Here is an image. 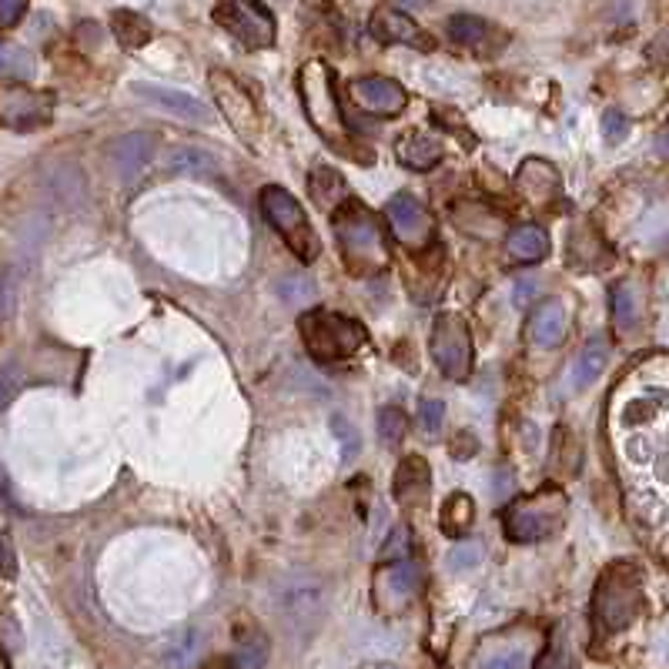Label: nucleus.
Listing matches in <instances>:
<instances>
[{
	"instance_id": "nucleus-1",
	"label": "nucleus",
	"mask_w": 669,
	"mask_h": 669,
	"mask_svg": "<svg viewBox=\"0 0 669 669\" xmlns=\"http://www.w3.org/2000/svg\"><path fill=\"white\" fill-rule=\"evenodd\" d=\"M298 98H301L308 125L325 138V144H332L345 157H356V162H362V165H372V154L359 151V144H351L348 121L342 117V107L335 98V77H332V67L325 61H308L298 70Z\"/></svg>"
},
{
	"instance_id": "nucleus-2",
	"label": "nucleus",
	"mask_w": 669,
	"mask_h": 669,
	"mask_svg": "<svg viewBox=\"0 0 669 669\" xmlns=\"http://www.w3.org/2000/svg\"><path fill=\"white\" fill-rule=\"evenodd\" d=\"M335 239L342 245L348 271L359 279H372V274L388 268V245L382 239L378 218L365 205L348 198L335 211Z\"/></svg>"
},
{
	"instance_id": "nucleus-3",
	"label": "nucleus",
	"mask_w": 669,
	"mask_h": 669,
	"mask_svg": "<svg viewBox=\"0 0 669 669\" xmlns=\"http://www.w3.org/2000/svg\"><path fill=\"white\" fill-rule=\"evenodd\" d=\"M643 609V579L640 569L629 563L609 566L593 593V626L600 629V636L622 633Z\"/></svg>"
},
{
	"instance_id": "nucleus-4",
	"label": "nucleus",
	"mask_w": 669,
	"mask_h": 669,
	"mask_svg": "<svg viewBox=\"0 0 669 669\" xmlns=\"http://www.w3.org/2000/svg\"><path fill=\"white\" fill-rule=\"evenodd\" d=\"M301 338H305V348L319 362H342V359L356 356L369 335L362 322L345 319L338 311L314 308L301 314Z\"/></svg>"
},
{
	"instance_id": "nucleus-5",
	"label": "nucleus",
	"mask_w": 669,
	"mask_h": 669,
	"mask_svg": "<svg viewBox=\"0 0 669 669\" xmlns=\"http://www.w3.org/2000/svg\"><path fill=\"white\" fill-rule=\"evenodd\" d=\"M566 513H569L566 492L556 489V486H545V489H539V492L509 505L505 532H509V539H516V542H542V539L556 536L563 529Z\"/></svg>"
},
{
	"instance_id": "nucleus-6",
	"label": "nucleus",
	"mask_w": 669,
	"mask_h": 669,
	"mask_svg": "<svg viewBox=\"0 0 669 669\" xmlns=\"http://www.w3.org/2000/svg\"><path fill=\"white\" fill-rule=\"evenodd\" d=\"M261 215L268 218V224L285 239V245L301 258V261H314L319 258V234L311 231L301 205L292 198L285 188H265L261 191Z\"/></svg>"
},
{
	"instance_id": "nucleus-7",
	"label": "nucleus",
	"mask_w": 669,
	"mask_h": 669,
	"mask_svg": "<svg viewBox=\"0 0 669 669\" xmlns=\"http://www.w3.org/2000/svg\"><path fill=\"white\" fill-rule=\"evenodd\" d=\"M432 359L442 369L446 378L452 382H462L468 378L472 372V338H468V325L462 314L455 311H442L436 314V322H432Z\"/></svg>"
},
{
	"instance_id": "nucleus-8",
	"label": "nucleus",
	"mask_w": 669,
	"mask_h": 669,
	"mask_svg": "<svg viewBox=\"0 0 669 669\" xmlns=\"http://www.w3.org/2000/svg\"><path fill=\"white\" fill-rule=\"evenodd\" d=\"M215 21L248 51H265L274 44V17L261 0H221Z\"/></svg>"
},
{
	"instance_id": "nucleus-9",
	"label": "nucleus",
	"mask_w": 669,
	"mask_h": 669,
	"mask_svg": "<svg viewBox=\"0 0 669 669\" xmlns=\"http://www.w3.org/2000/svg\"><path fill=\"white\" fill-rule=\"evenodd\" d=\"M54 117V94L0 81V128L37 131Z\"/></svg>"
},
{
	"instance_id": "nucleus-10",
	"label": "nucleus",
	"mask_w": 669,
	"mask_h": 669,
	"mask_svg": "<svg viewBox=\"0 0 669 669\" xmlns=\"http://www.w3.org/2000/svg\"><path fill=\"white\" fill-rule=\"evenodd\" d=\"M211 91L218 98V107L224 114V121L234 128V134L245 138L248 144H255L258 134H261V121H258V107L248 98V91L239 81H234L231 74H224V70H211Z\"/></svg>"
},
{
	"instance_id": "nucleus-11",
	"label": "nucleus",
	"mask_w": 669,
	"mask_h": 669,
	"mask_svg": "<svg viewBox=\"0 0 669 669\" xmlns=\"http://www.w3.org/2000/svg\"><path fill=\"white\" fill-rule=\"evenodd\" d=\"M385 218H388L391 231H396V239L409 252L432 248V239H436V218H432L412 194H396V198L385 205Z\"/></svg>"
},
{
	"instance_id": "nucleus-12",
	"label": "nucleus",
	"mask_w": 669,
	"mask_h": 669,
	"mask_svg": "<svg viewBox=\"0 0 669 669\" xmlns=\"http://www.w3.org/2000/svg\"><path fill=\"white\" fill-rule=\"evenodd\" d=\"M422 593V569L409 559H399L385 569H378L375 576V603L382 613L399 616L402 609H409V603Z\"/></svg>"
},
{
	"instance_id": "nucleus-13",
	"label": "nucleus",
	"mask_w": 669,
	"mask_h": 669,
	"mask_svg": "<svg viewBox=\"0 0 669 669\" xmlns=\"http://www.w3.org/2000/svg\"><path fill=\"white\" fill-rule=\"evenodd\" d=\"M369 30L382 44H406V48H415V51H432V37L402 11L378 8L369 21Z\"/></svg>"
},
{
	"instance_id": "nucleus-14",
	"label": "nucleus",
	"mask_w": 669,
	"mask_h": 669,
	"mask_svg": "<svg viewBox=\"0 0 669 669\" xmlns=\"http://www.w3.org/2000/svg\"><path fill=\"white\" fill-rule=\"evenodd\" d=\"M449 37L455 44L468 48V51H476L483 57L489 54H499L509 41V34L499 30L496 24L483 21V17H472V14H455L449 17Z\"/></svg>"
},
{
	"instance_id": "nucleus-15",
	"label": "nucleus",
	"mask_w": 669,
	"mask_h": 669,
	"mask_svg": "<svg viewBox=\"0 0 669 669\" xmlns=\"http://www.w3.org/2000/svg\"><path fill=\"white\" fill-rule=\"evenodd\" d=\"M351 98H356L365 111L382 114V117H396L409 104L406 88L399 81H391V77H362V81L351 85Z\"/></svg>"
},
{
	"instance_id": "nucleus-16",
	"label": "nucleus",
	"mask_w": 669,
	"mask_h": 669,
	"mask_svg": "<svg viewBox=\"0 0 669 669\" xmlns=\"http://www.w3.org/2000/svg\"><path fill=\"white\" fill-rule=\"evenodd\" d=\"M516 188L519 194L536 205V208H545V205H553L559 198V171L549 165V162H539V157H529V162H523L519 175H516Z\"/></svg>"
},
{
	"instance_id": "nucleus-17",
	"label": "nucleus",
	"mask_w": 669,
	"mask_h": 669,
	"mask_svg": "<svg viewBox=\"0 0 669 669\" xmlns=\"http://www.w3.org/2000/svg\"><path fill=\"white\" fill-rule=\"evenodd\" d=\"M432 496V468L422 455H409L402 459L399 472H396V499L402 509H422L428 505Z\"/></svg>"
},
{
	"instance_id": "nucleus-18",
	"label": "nucleus",
	"mask_w": 669,
	"mask_h": 669,
	"mask_svg": "<svg viewBox=\"0 0 669 669\" xmlns=\"http://www.w3.org/2000/svg\"><path fill=\"white\" fill-rule=\"evenodd\" d=\"M134 94L154 101L157 107H165L178 117H184V121H198V125H208L211 121V107L198 98H191L184 91H175V88H162V85H134Z\"/></svg>"
},
{
	"instance_id": "nucleus-19",
	"label": "nucleus",
	"mask_w": 669,
	"mask_h": 669,
	"mask_svg": "<svg viewBox=\"0 0 669 669\" xmlns=\"http://www.w3.org/2000/svg\"><path fill=\"white\" fill-rule=\"evenodd\" d=\"M566 329H569V319H566V305L559 298H549V301H539L532 319H529V338L539 345V348H556L563 345L566 338Z\"/></svg>"
},
{
	"instance_id": "nucleus-20",
	"label": "nucleus",
	"mask_w": 669,
	"mask_h": 669,
	"mask_svg": "<svg viewBox=\"0 0 669 669\" xmlns=\"http://www.w3.org/2000/svg\"><path fill=\"white\" fill-rule=\"evenodd\" d=\"M566 261L572 265V268H603V265H609L613 261V255H609V248L603 245V239L600 234L589 228V224H576L572 231H569V239H566Z\"/></svg>"
},
{
	"instance_id": "nucleus-21",
	"label": "nucleus",
	"mask_w": 669,
	"mask_h": 669,
	"mask_svg": "<svg viewBox=\"0 0 669 669\" xmlns=\"http://www.w3.org/2000/svg\"><path fill=\"white\" fill-rule=\"evenodd\" d=\"M151 154H154V134H147V131L125 134L121 141L111 147V157H114L117 175H121V178L138 175L151 162Z\"/></svg>"
},
{
	"instance_id": "nucleus-22",
	"label": "nucleus",
	"mask_w": 669,
	"mask_h": 669,
	"mask_svg": "<svg viewBox=\"0 0 669 669\" xmlns=\"http://www.w3.org/2000/svg\"><path fill=\"white\" fill-rule=\"evenodd\" d=\"M609 362V338L606 335H593L582 351L576 356V365H572V388H589L606 369Z\"/></svg>"
},
{
	"instance_id": "nucleus-23",
	"label": "nucleus",
	"mask_w": 669,
	"mask_h": 669,
	"mask_svg": "<svg viewBox=\"0 0 669 669\" xmlns=\"http://www.w3.org/2000/svg\"><path fill=\"white\" fill-rule=\"evenodd\" d=\"M399 154V162L412 171H428V168H436L442 162V141L439 138H428V134H406L396 147Z\"/></svg>"
},
{
	"instance_id": "nucleus-24",
	"label": "nucleus",
	"mask_w": 669,
	"mask_h": 669,
	"mask_svg": "<svg viewBox=\"0 0 669 669\" xmlns=\"http://www.w3.org/2000/svg\"><path fill=\"white\" fill-rule=\"evenodd\" d=\"M509 258L519 261V265H536L549 255V234L536 224H519L516 231H509L505 239Z\"/></svg>"
},
{
	"instance_id": "nucleus-25",
	"label": "nucleus",
	"mask_w": 669,
	"mask_h": 669,
	"mask_svg": "<svg viewBox=\"0 0 669 669\" xmlns=\"http://www.w3.org/2000/svg\"><path fill=\"white\" fill-rule=\"evenodd\" d=\"M308 194H311L314 205H319L322 211H332V215L348 202V188H345L342 175L332 168H314L308 175Z\"/></svg>"
},
{
	"instance_id": "nucleus-26",
	"label": "nucleus",
	"mask_w": 669,
	"mask_h": 669,
	"mask_svg": "<svg viewBox=\"0 0 669 669\" xmlns=\"http://www.w3.org/2000/svg\"><path fill=\"white\" fill-rule=\"evenodd\" d=\"M640 288L633 282H616L613 285V319L619 332H633L640 325Z\"/></svg>"
},
{
	"instance_id": "nucleus-27",
	"label": "nucleus",
	"mask_w": 669,
	"mask_h": 669,
	"mask_svg": "<svg viewBox=\"0 0 669 669\" xmlns=\"http://www.w3.org/2000/svg\"><path fill=\"white\" fill-rule=\"evenodd\" d=\"M111 24H114V37L117 41H121L128 51H134V48H144L147 41H151V24L141 17V14H134V11H117L114 17H111Z\"/></svg>"
},
{
	"instance_id": "nucleus-28",
	"label": "nucleus",
	"mask_w": 669,
	"mask_h": 669,
	"mask_svg": "<svg viewBox=\"0 0 669 669\" xmlns=\"http://www.w3.org/2000/svg\"><path fill=\"white\" fill-rule=\"evenodd\" d=\"M215 168H218L215 157L198 151V147H178L168 157V171L171 175H211Z\"/></svg>"
},
{
	"instance_id": "nucleus-29",
	"label": "nucleus",
	"mask_w": 669,
	"mask_h": 669,
	"mask_svg": "<svg viewBox=\"0 0 669 669\" xmlns=\"http://www.w3.org/2000/svg\"><path fill=\"white\" fill-rule=\"evenodd\" d=\"M472 513H476V505H472V496H465V492L449 496L446 505H442V529H446L449 536H462V532L468 529V523H472Z\"/></svg>"
},
{
	"instance_id": "nucleus-30",
	"label": "nucleus",
	"mask_w": 669,
	"mask_h": 669,
	"mask_svg": "<svg viewBox=\"0 0 669 669\" xmlns=\"http://www.w3.org/2000/svg\"><path fill=\"white\" fill-rule=\"evenodd\" d=\"M476 669H529V649L526 646H502L486 653Z\"/></svg>"
},
{
	"instance_id": "nucleus-31",
	"label": "nucleus",
	"mask_w": 669,
	"mask_h": 669,
	"mask_svg": "<svg viewBox=\"0 0 669 669\" xmlns=\"http://www.w3.org/2000/svg\"><path fill=\"white\" fill-rule=\"evenodd\" d=\"M30 74H34V57L17 44L0 41V77H30Z\"/></svg>"
},
{
	"instance_id": "nucleus-32",
	"label": "nucleus",
	"mask_w": 669,
	"mask_h": 669,
	"mask_svg": "<svg viewBox=\"0 0 669 669\" xmlns=\"http://www.w3.org/2000/svg\"><path fill=\"white\" fill-rule=\"evenodd\" d=\"M406 432H409V419H406L402 409L385 406V409L378 412V436H382L385 446H399V442L406 439Z\"/></svg>"
},
{
	"instance_id": "nucleus-33",
	"label": "nucleus",
	"mask_w": 669,
	"mask_h": 669,
	"mask_svg": "<svg viewBox=\"0 0 669 669\" xmlns=\"http://www.w3.org/2000/svg\"><path fill=\"white\" fill-rule=\"evenodd\" d=\"M265 659H268V640L252 636L231 662H234V669H265Z\"/></svg>"
},
{
	"instance_id": "nucleus-34",
	"label": "nucleus",
	"mask_w": 669,
	"mask_h": 669,
	"mask_svg": "<svg viewBox=\"0 0 669 669\" xmlns=\"http://www.w3.org/2000/svg\"><path fill=\"white\" fill-rule=\"evenodd\" d=\"M332 432H335L338 442H342V459H356L359 449H362V442H359V428L351 425V422H345L342 415H335V419H332Z\"/></svg>"
},
{
	"instance_id": "nucleus-35",
	"label": "nucleus",
	"mask_w": 669,
	"mask_h": 669,
	"mask_svg": "<svg viewBox=\"0 0 669 669\" xmlns=\"http://www.w3.org/2000/svg\"><path fill=\"white\" fill-rule=\"evenodd\" d=\"M626 134H629V117L622 111H616V107L606 111L603 114V138H606V144H622Z\"/></svg>"
},
{
	"instance_id": "nucleus-36",
	"label": "nucleus",
	"mask_w": 669,
	"mask_h": 669,
	"mask_svg": "<svg viewBox=\"0 0 669 669\" xmlns=\"http://www.w3.org/2000/svg\"><path fill=\"white\" fill-rule=\"evenodd\" d=\"M479 559H483V545L479 542H459L449 553V566L452 569H472V566H479Z\"/></svg>"
},
{
	"instance_id": "nucleus-37",
	"label": "nucleus",
	"mask_w": 669,
	"mask_h": 669,
	"mask_svg": "<svg viewBox=\"0 0 669 669\" xmlns=\"http://www.w3.org/2000/svg\"><path fill=\"white\" fill-rule=\"evenodd\" d=\"M17 388H21V365L17 362L0 365V409L17 396Z\"/></svg>"
},
{
	"instance_id": "nucleus-38",
	"label": "nucleus",
	"mask_w": 669,
	"mask_h": 669,
	"mask_svg": "<svg viewBox=\"0 0 669 669\" xmlns=\"http://www.w3.org/2000/svg\"><path fill=\"white\" fill-rule=\"evenodd\" d=\"M536 669H579V666H576L572 653L563 643H553V649H545V656L539 659Z\"/></svg>"
},
{
	"instance_id": "nucleus-39",
	"label": "nucleus",
	"mask_w": 669,
	"mask_h": 669,
	"mask_svg": "<svg viewBox=\"0 0 669 669\" xmlns=\"http://www.w3.org/2000/svg\"><path fill=\"white\" fill-rule=\"evenodd\" d=\"M446 419V406L439 399H422V428L425 432H436Z\"/></svg>"
},
{
	"instance_id": "nucleus-40",
	"label": "nucleus",
	"mask_w": 669,
	"mask_h": 669,
	"mask_svg": "<svg viewBox=\"0 0 669 669\" xmlns=\"http://www.w3.org/2000/svg\"><path fill=\"white\" fill-rule=\"evenodd\" d=\"M27 11V0H0V30L14 27Z\"/></svg>"
},
{
	"instance_id": "nucleus-41",
	"label": "nucleus",
	"mask_w": 669,
	"mask_h": 669,
	"mask_svg": "<svg viewBox=\"0 0 669 669\" xmlns=\"http://www.w3.org/2000/svg\"><path fill=\"white\" fill-rule=\"evenodd\" d=\"M0 576H4V579L17 576V556H14V549H11L4 532H0Z\"/></svg>"
},
{
	"instance_id": "nucleus-42",
	"label": "nucleus",
	"mask_w": 669,
	"mask_h": 669,
	"mask_svg": "<svg viewBox=\"0 0 669 669\" xmlns=\"http://www.w3.org/2000/svg\"><path fill=\"white\" fill-rule=\"evenodd\" d=\"M194 646H198V636H194V633H184V643H181V646H175V649H168L165 656H168V662H171V666H184V662L194 656Z\"/></svg>"
},
{
	"instance_id": "nucleus-43",
	"label": "nucleus",
	"mask_w": 669,
	"mask_h": 669,
	"mask_svg": "<svg viewBox=\"0 0 669 669\" xmlns=\"http://www.w3.org/2000/svg\"><path fill=\"white\" fill-rule=\"evenodd\" d=\"M646 57L656 64V67H669V34H659L656 41L649 44Z\"/></svg>"
},
{
	"instance_id": "nucleus-44",
	"label": "nucleus",
	"mask_w": 669,
	"mask_h": 669,
	"mask_svg": "<svg viewBox=\"0 0 669 669\" xmlns=\"http://www.w3.org/2000/svg\"><path fill=\"white\" fill-rule=\"evenodd\" d=\"M0 640H4V646H11V649H17V646H21L17 622H14L11 616H4V619H0Z\"/></svg>"
},
{
	"instance_id": "nucleus-45",
	"label": "nucleus",
	"mask_w": 669,
	"mask_h": 669,
	"mask_svg": "<svg viewBox=\"0 0 669 669\" xmlns=\"http://www.w3.org/2000/svg\"><path fill=\"white\" fill-rule=\"evenodd\" d=\"M0 505L17 509V502H14V489H11V479H8V468H4V465H0Z\"/></svg>"
},
{
	"instance_id": "nucleus-46",
	"label": "nucleus",
	"mask_w": 669,
	"mask_h": 669,
	"mask_svg": "<svg viewBox=\"0 0 669 669\" xmlns=\"http://www.w3.org/2000/svg\"><path fill=\"white\" fill-rule=\"evenodd\" d=\"M402 4H412V8H422V4H425V0H402Z\"/></svg>"
},
{
	"instance_id": "nucleus-47",
	"label": "nucleus",
	"mask_w": 669,
	"mask_h": 669,
	"mask_svg": "<svg viewBox=\"0 0 669 669\" xmlns=\"http://www.w3.org/2000/svg\"><path fill=\"white\" fill-rule=\"evenodd\" d=\"M382 669H396V666H382Z\"/></svg>"
}]
</instances>
